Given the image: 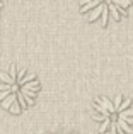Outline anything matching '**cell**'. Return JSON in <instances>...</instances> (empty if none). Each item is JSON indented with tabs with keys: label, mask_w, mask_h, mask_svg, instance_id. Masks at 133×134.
Wrapping results in <instances>:
<instances>
[{
	"label": "cell",
	"mask_w": 133,
	"mask_h": 134,
	"mask_svg": "<svg viewBox=\"0 0 133 134\" xmlns=\"http://www.w3.org/2000/svg\"><path fill=\"white\" fill-rule=\"evenodd\" d=\"M39 95V80L29 70L10 65L0 71V105L10 114H21L36 102Z\"/></svg>",
	"instance_id": "6da1fadb"
},
{
	"label": "cell",
	"mask_w": 133,
	"mask_h": 134,
	"mask_svg": "<svg viewBox=\"0 0 133 134\" xmlns=\"http://www.w3.org/2000/svg\"><path fill=\"white\" fill-rule=\"evenodd\" d=\"M126 122H128L130 126H133V117H128V119H126Z\"/></svg>",
	"instance_id": "7a4b0ae2"
},
{
	"label": "cell",
	"mask_w": 133,
	"mask_h": 134,
	"mask_svg": "<svg viewBox=\"0 0 133 134\" xmlns=\"http://www.w3.org/2000/svg\"><path fill=\"white\" fill-rule=\"evenodd\" d=\"M2 5H3V3H2V0H0V10H2Z\"/></svg>",
	"instance_id": "3957f363"
}]
</instances>
